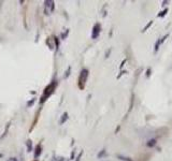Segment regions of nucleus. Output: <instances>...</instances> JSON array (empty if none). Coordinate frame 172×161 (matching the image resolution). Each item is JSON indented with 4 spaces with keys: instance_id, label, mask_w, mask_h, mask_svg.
Segmentation results:
<instances>
[{
    "instance_id": "obj_1",
    "label": "nucleus",
    "mask_w": 172,
    "mask_h": 161,
    "mask_svg": "<svg viewBox=\"0 0 172 161\" xmlns=\"http://www.w3.org/2000/svg\"><path fill=\"white\" fill-rule=\"evenodd\" d=\"M87 76H88V70L87 69H84L82 70V72H81V75H80V78H79V87L82 89L84 88V84L87 79Z\"/></svg>"
},
{
    "instance_id": "obj_2",
    "label": "nucleus",
    "mask_w": 172,
    "mask_h": 161,
    "mask_svg": "<svg viewBox=\"0 0 172 161\" xmlns=\"http://www.w3.org/2000/svg\"><path fill=\"white\" fill-rule=\"evenodd\" d=\"M100 31H101V26L100 24H96L93 28V31H92V38L93 39H97L100 34Z\"/></svg>"
},
{
    "instance_id": "obj_3",
    "label": "nucleus",
    "mask_w": 172,
    "mask_h": 161,
    "mask_svg": "<svg viewBox=\"0 0 172 161\" xmlns=\"http://www.w3.org/2000/svg\"><path fill=\"white\" fill-rule=\"evenodd\" d=\"M55 84H56V83H53V84H51L49 87H46V89H45V91H44V95H43V97H42V102L45 100V98H46L48 96H50V95L53 92L52 89L55 87Z\"/></svg>"
},
{
    "instance_id": "obj_4",
    "label": "nucleus",
    "mask_w": 172,
    "mask_h": 161,
    "mask_svg": "<svg viewBox=\"0 0 172 161\" xmlns=\"http://www.w3.org/2000/svg\"><path fill=\"white\" fill-rule=\"evenodd\" d=\"M168 35H169V34L167 33V34L165 35L164 38H160L159 40H157V42H156V44H155V48H154V51H155V52H157V51L159 49V46L161 45V43H164V42L166 41V39L168 38Z\"/></svg>"
},
{
    "instance_id": "obj_5",
    "label": "nucleus",
    "mask_w": 172,
    "mask_h": 161,
    "mask_svg": "<svg viewBox=\"0 0 172 161\" xmlns=\"http://www.w3.org/2000/svg\"><path fill=\"white\" fill-rule=\"evenodd\" d=\"M156 144V141L155 140H151V141H149V143H147V146L149 147H152V146H154Z\"/></svg>"
},
{
    "instance_id": "obj_6",
    "label": "nucleus",
    "mask_w": 172,
    "mask_h": 161,
    "mask_svg": "<svg viewBox=\"0 0 172 161\" xmlns=\"http://www.w3.org/2000/svg\"><path fill=\"white\" fill-rule=\"evenodd\" d=\"M152 24H153V21H151V22H150V23H149V24H147L145 27H144V28H143V31H146V30L150 28V27L152 26Z\"/></svg>"
},
{
    "instance_id": "obj_7",
    "label": "nucleus",
    "mask_w": 172,
    "mask_h": 161,
    "mask_svg": "<svg viewBox=\"0 0 172 161\" xmlns=\"http://www.w3.org/2000/svg\"><path fill=\"white\" fill-rule=\"evenodd\" d=\"M39 154H41V146H40V145L37 147V153H35V157H38Z\"/></svg>"
},
{
    "instance_id": "obj_8",
    "label": "nucleus",
    "mask_w": 172,
    "mask_h": 161,
    "mask_svg": "<svg viewBox=\"0 0 172 161\" xmlns=\"http://www.w3.org/2000/svg\"><path fill=\"white\" fill-rule=\"evenodd\" d=\"M167 12H168V9H166V10H165V11H164V12H160V13H161V14H159V15H158V16H159V17H162V16H165V15H166V13H167Z\"/></svg>"
},
{
    "instance_id": "obj_9",
    "label": "nucleus",
    "mask_w": 172,
    "mask_h": 161,
    "mask_svg": "<svg viewBox=\"0 0 172 161\" xmlns=\"http://www.w3.org/2000/svg\"><path fill=\"white\" fill-rule=\"evenodd\" d=\"M62 116H64V117H62V120L60 121L61 123H62V122H64V121H65V119H67V116H68V115H67V113H65V114H64V115H62Z\"/></svg>"
}]
</instances>
